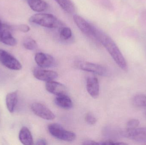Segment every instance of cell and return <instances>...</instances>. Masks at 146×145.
<instances>
[{
	"label": "cell",
	"mask_w": 146,
	"mask_h": 145,
	"mask_svg": "<svg viewBox=\"0 0 146 145\" xmlns=\"http://www.w3.org/2000/svg\"><path fill=\"white\" fill-rule=\"evenodd\" d=\"M33 75L38 80L46 82L54 81L58 77V73L56 72L44 70L41 67L35 68Z\"/></svg>",
	"instance_id": "10"
},
{
	"label": "cell",
	"mask_w": 146,
	"mask_h": 145,
	"mask_svg": "<svg viewBox=\"0 0 146 145\" xmlns=\"http://www.w3.org/2000/svg\"><path fill=\"white\" fill-rule=\"evenodd\" d=\"M23 46L26 49L29 50H33L37 47V44L34 39L27 37L24 40Z\"/></svg>",
	"instance_id": "20"
},
{
	"label": "cell",
	"mask_w": 146,
	"mask_h": 145,
	"mask_svg": "<svg viewBox=\"0 0 146 145\" xmlns=\"http://www.w3.org/2000/svg\"><path fill=\"white\" fill-rule=\"evenodd\" d=\"M77 66L82 70L95 73L99 75L106 76L108 73L106 68L98 64L80 61L77 63Z\"/></svg>",
	"instance_id": "7"
},
{
	"label": "cell",
	"mask_w": 146,
	"mask_h": 145,
	"mask_svg": "<svg viewBox=\"0 0 146 145\" xmlns=\"http://www.w3.org/2000/svg\"><path fill=\"white\" fill-rule=\"evenodd\" d=\"M48 144L47 141L44 139H40L37 141L36 145H46Z\"/></svg>",
	"instance_id": "26"
},
{
	"label": "cell",
	"mask_w": 146,
	"mask_h": 145,
	"mask_svg": "<svg viewBox=\"0 0 146 145\" xmlns=\"http://www.w3.org/2000/svg\"><path fill=\"white\" fill-rule=\"evenodd\" d=\"M132 102L135 107L145 108L146 107V96L142 94H137L133 98Z\"/></svg>",
	"instance_id": "19"
},
{
	"label": "cell",
	"mask_w": 146,
	"mask_h": 145,
	"mask_svg": "<svg viewBox=\"0 0 146 145\" xmlns=\"http://www.w3.org/2000/svg\"><path fill=\"white\" fill-rule=\"evenodd\" d=\"M12 27L3 24L0 20V42L5 45L13 47L17 44V41L12 35Z\"/></svg>",
	"instance_id": "5"
},
{
	"label": "cell",
	"mask_w": 146,
	"mask_h": 145,
	"mask_svg": "<svg viewBox=\"0 0 146 145\" xmlns=\"http://www.w3.org/2000/svg\"><path fill=\"white\" fill-rule=\"evenodd\" d=\"M35 60L38 66L42 68H50L56 65L55 59L54 57L44 53H37L35 55Z\"/></svg>",
	"instance_id": "9"
},
{
	"label": "cell",
	"mask_w": 146,
	"mask_h": 145,
	"mask_svg": "<svg viewBox=\"0 0 146 145\" xmlns=\"http://www.w3.org/2000/svg\"><path fill=\"white\" fill-rule=\"evenodd\" d=\"M19 139L23 144H33V138L31 133L26 127H23L20 131L19 133Z\"/></svg>",
	"instance_id": "15"
},
{
	"label": "cell",
	"mask_w": 146,
	"mask_h": 145,
	"mask_svg": "<svg viewBox=\"0 0 146 145\" xmlns=\"http://www.w3.org/2000/svg\"><path fill=\"white\" fill-rule=\"evenodd\" d=\"M49 132L56 138L64 141L71 142L74 140L76 135L74 133L64 129L57 123H51L48 127Z\"/></svg>",
	"instance_id": "3"
},
{
	"label": "cell",
	"mask_w": 146,
	"mask_h": 145,
	"mask_svg": "<svg viewBox=\"0 0 146 145\" xmlns=\"http://www.w3.org/2000/svg\"><path fill=\"white\" fill-rule=\"evenodd\" d=\"M141 18L143 21H144V22L146 24V10L142 12L141 14Z\"/></svg>",
	"instance_id": "27"
},
{
	"label": "cell",
	"mask_w": 146,
	"mask_h": 145,
	"mask_svg": "<svg viewBox=\"0 0 146 145\" xmlns=\"http://www.w3.org/2000/svg\"><path fill=\"white\" fill-rule=\"evenodd\" d=\"M18 94L16 92H11L7 94L6 104L7 109L10 113H13L18 103Z\"/></svg>",
	"instance_id": "16"
},
{
	"label": "cell",
	"mask_w": 146,
	"mask_h": 145,
	"mask_svg": "<svg viewBox=\"0 0 146 145\" xmlns=\"http://www.w3.org/2000/svg\"><path fill=\"white\" fill-rule=\"evenodd\" d=\"M140 122L138 119H131L127 123L126 130H131L138 127Z\"/></svg>",
	"instance_id": "22"
},
{
	"label": "cell",
	"mask_w": 146,
	"mask_h": 145,
	"mask_svg": "<svg viewBox=\"0 0 146 145\" xmlns=\"http://www.w3.org/2000/svg\"><path fill=\"white\" fill-rule=\"evenodd\" d=\"M45 88L49 93L56 96L66 93V88L63 84L54 81L47 82Z\"/></svg>",
	"instance_id": "13"
},
{
	"label": "cell",
	"mask_w": 146,
	"mask_h": 145,
	"mask_svg": "<svg viewBox=\"0 0 146 145\" xmlns=\"http://www.w3.org/2000/svg\"><path fill=\"white\" fill-rule=\"evenodd\" d=\"M85 120L89 125H94L97 122V119H96V117L91 113H87L86 115Z\"/></svg>",
	"instance_id": "23"
},
{
	"label": "cell",
	"mask_w": 146,
	"mask_h": 145,
	"mask_svg": "<svg viewBox=\"0 0 146 145\" xmlns=\"http://www.w3.org/2000/svg\"><path fill=\"white\" fill-rule=\"evenodd\" d=\"M31 109L35 115L44 120L51 121L55 118V115L53 112L41 103H33L31 105Z\"/></svg>",
	"instance_id": "6"
},
{
	"label": "cell",
	"mask_w": 146,
	"mask_h": 145,
	"mask_svg": "<svg viewBox=\"0 0 146 145\" xmlns=\"http://www.w3.org/2000/svg\"><path fill=\"white\" fill-rule=\"evenodd\" d=\"M73 19L77 27L82 33L88 36L94 38L95 27L88 22L84 18L78 14L74 15Z\"/></svg>",
	"instance_id": "8"
},
{
	"label": "cell",
	"mask_w": 146,
	"mask_h": 145,
	"mask_svg": "<svg viewBox=\"0 0 146 145\" xmlns=\"http://www.w3.org/2000/svg\"><path fill=\"white\" fill-rule=\"evenodd\" d=\"M83 145H100V143H97L94 141L91 140H87L83 142Z\"/></svg>",
	"instance_id": "25"
},
{
	"label": "cell",
	"mask_w": 146,
	"mask_h": 145,
	"mask_svg": "<svg viewBox=\"0 0 146 145\" xmlns=\"http://www.w3.org/2000/svg\"><path fill=\"white\" fill-rule=\"evenodd\" d=\"M125 138L138 142H146V127L139 128L131 130H126L123 133Z\"/></svg>",
	"instance_id": "11"
},
{
	"label": "cell",
	"mask_w": 146,
	"mask_h": 145,
	"mask_svg": "<svg viewBox=\"0 0 146 145\" xmlns=\"http://www.w3.org/2000/svg\"><path fill=\"white\" fill-rule=\"evenodd\" d=\"M55 103L59 107L66 110L71 109L73 106L72 100L66 94L57 95L55 99Z\"/></svg>",
	"instance_id": "14"
},
{
	"label": "cell",
	"mask_w": 146,
	"mask_h": 145,
	"mask_svg": "<svg viewBox=\"0 0 146 145\" xmlns=\"http://www.w3.org/2000/svg\"><path fill=\"white\" fill-rule=\"evenodd\" d=\"M29 21L43 27L56 28L62 26V23L55 16L50 14L39 13L30 17Z\"/></svg>",
	"instance_id": "2"
},
{
	"label": "cell",
	"mask_w": 146,
	"mask_h": 145,
	"mask_svg": "<svg viewBox=\"0 0 146 145\" xmlns=\"http://www.w3.org/2000/svg\"><path fill=\"white\" fill-rule=\"evenodd\" d=\"M31 9L36 12H42L47 9L48 4L43 0H27Z\"/></svg>",
	"instance_id": "17"
},
{
	"label": "cell",
	"mask_w": 146,
	"mask_h": 145,
	"mask_svg": "<svg viewBox=\"0 0 146 145\" xmlns=\"http://www.w3.org/2000/svg\"><path fill=\"white\" fill-rule=\"evenodd\" d=\"M72 33L71 29L69 27H62L60 29V37L63 40H67L71 38Z\"/></svg>",
	"instance_id": "21"
},
{
	"label": "cell",
	"mask_w": 146,
	"mask_h": 145,
	"mask_svg": "<svg viewBox=\"0 0 146 145\" xmlns=\"http://www.w3.org/2000/svg\"><path fill=\"white\" fill-rule=\"evenodd\" d=\"M87 90L91 97L97 98L99 95L100 86L98 79L94 77H89L86 83Z\"/></svg>",
	"instance_id": "12"
},
{
	"label": "cell",
	"mask_w": 146,
	"mask_h": 145,
	"mask_svg": "<svg viewBox=\"0 0 146 145\" xmlns=\"http://www.w3.org/2000/svg\"><path fill=\"white\" fill-rule=\"evenodd\" d=\"M0 63L3 66L13 70H20L22 68V65L16 58L2 49H0Z\"/></svg>",
	"instance_id": "4"
},
{
	"label": "cell",
	"mask_w": 146,
	"mask_h": 145,
	"mask_svg": "<svg viewBox=\"0 0 146 145\" xmlns=\"http://www.w3.org/2000/svg\"><path fill=\"white\" fill-rule=\"evenodd\" d=\"M61 7L68 13H73L75 10L74 6L71 0H55Z\"/></svg>",
	"instance_id": "18"
},
{
	"label": "cell",
	"mask_w": 146,
	"mask_h": 145,
	"mask_svg": "<svg viewBox=\"0 0 146 145\" xmlns=\"http://www.w3.org/2000/svg\"><path fill=\"white\" fill-rule=\"evenodd\" d=\"M15 28L19 31L24 33H26L30 30V27L26 24L19 25L17 26Z\"/></svg>",
	"instance_id": "24"
},
{
	"label": "cell",
	"mask_w": 146,
	"mask_h": 145,
	"mask_svg": "<svg viewBox=\"0 0 146 145\" xmlns=\"http://www.w3.org/2000/svg\"><path fill=\"white\" fill-rule=\"evenodd\" d=\"M94 37L105 48L119 67L124 71H127L128 66L127 61L113 39L103 31L96 27L94 29Z\"/></svg>",
	"instance_id": "1"
}]
</instances>
